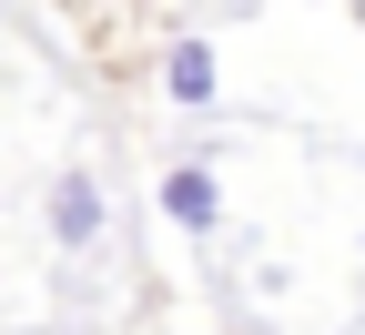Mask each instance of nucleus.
Listing matches in <instances>:
<instances>
[{
    "label": "nucleus",
    "mask_w": 365,
    "mask_h": 335,
    "mask_svg": "<svg viewBox=\"0 0 365 335\" xmlns=\"http://www.w3.org/2000/svg\"><path fill=\"white\" fill-rule=\"evenodd\" d=\"M163 214H173L182 234H213V214H223V194H213V173H203V163H182V173H163Z\"/></svg>",
    "instance_id": "obj_1"
},
{
    "label": "nucleus",
    "mask_w": 365,
    "mask_h": 335,
    "mask_svg": "<svg viewBox=\"0 0 365 335\" xmlns=\"http://www.w3.org/2000/svg\"><path fill=\"white\" fill-rule=\"evenodd\" d=\"M51 234H61V244H91V234H102V183H91V173H71L51 194Z\"/></svg>",
    "instance_id": "obj_2"
},
{
    "label": "nucleus",
    "mask_w": 365,
    "mask_h": 335,
    "mask_svg": "<svg viewBox=\"0 0 365 335\" xmlns=\"http://www.w3.org/2000/svg\"><path fill=\"white\" fill-rule=\"evenodd\" d=\"M163 81H173V102H182V112H213V51H203V41H173Z\"/></svg>",
    "instance_id": "obj_3"
}]
</instances>
